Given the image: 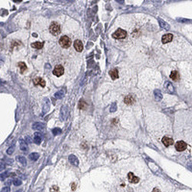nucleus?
<instances>
[{
	"label": "nucleus",
	"instance_id": "nucleus-1",
	"mask_svg": "<svg viewBox=\"0 0 192 192\" xmlns=\"http://www.w3.org/2000/svg\"><path fill=\"white\" fill-rule=\"evenodd\" d=\"M59 45L64 49H68L71 45V40L66 35L62 36L59 39Z\"/></svg>",
	"mask_w": 192,
	"mask_h": 192
},
{
	"label": "nucleus",
	"instance_id": "nucleus-2",
	"mask_svg": "<svg viewBox=\"0 0 192 192\" xmlns=\"http://www.w3.org/2000/svg\"><path fill=\"white\" fill-rule=\"evenodd\" d=\"M49 32L53 35H58L61 32V26L57 22H52L49 27Z\"/></svg>",
	"mask_w": 192,
	"mask_h": 192
},
{
	"label": "nucleus",
	"instance_id": "nucleus-3",
	"mask_svg": "<svg viewBox=\"0 0 192 192\" xmlns=\"http://www.w3.org/2000/svg\"><path fill=\"white\" fill-rule=\"evenodd\" d=\"M126 36H127V32L122 29H117L112 34V37L115 39H123V38H125Z\"/></svg>",
	"mask_w": 192,
	"mask_h": 192
},
{
	"label": "nucleus",
	"instance_id": "nucleus-4",
	"mask_svg": "<svg viewBox=\"0 0 192 192\" xmlns=\"http://www.w3.org/2000/svg\"><path fill=\"white\" fill-rule=\"evenodd\" d=\"M64 71H65V70H64L63 66L61 65H56L55 67V69H53L52 73L53 75H55V76L60 77V76H62L64 74Z\"/></svg>",
	"mask_w": 192,
	"mask_h": 192
},
{
	"label": "nucleus",
	"instance_id": "nucleus-5",
	"mask_svg": "<svg viewBox=\"0 0 192 192\" xmlns=\"http://www.w3.org/2000/svg\"><path fill=\"white\" fill-rule=\"evenodd\" d=\"M175 148L178 151H183L187 148V144L183 141H178L175 143Z\"/></svg>",
	"mask_w": 192,
	"mask_h": 192
},
{
	"label": "nucleus",
	"instance_id": "nucleus-6",
	"mask_svg": "<svg viewBox=\"0 0 192 192\" xmlns=\"http://www.w3.org/2000/svg\"><path fill=\"white\" fill-rule=\"evenodd\" d=\"M68 114H69L68 108L65 107V106L62 107V108H61V113H60V118H61V120L62 121H65V118H67V116H68Z\"/></svg>",
	"mask_w": 192,
	"mask_h": 192
},
{
	"label": "nucleus",
	"instance_id": "nucleus-7",
	"mask_svg": "<svg viewBox=\"0 0 192 192\" xmlns=\"http://www.w3.org/2000/svg\"><path fill=\"white\" fill-rule=\"evenodd\" d=\"M74 48L75 49V50L78 52H81L83 50V44L82 42V41L77 39L74 42Z\"/></svg>",
	"mask_w": 192,
	"mask_h": 192
},
{
	"label": "nucleus",
	"instance_id": "nucleus-8",
	"mask_svg": "<svg viewBox=\"0 0 192 192\" xmlns=\"http://www.w3.org/2000/svg\"><path fill=\"white\" fill-rule=\"evenodd\" d=\"M128 180L131 183H133V184H137L139 182V177H138L137 176L134 175L132 172H129L128 174Z\"/></svg>",
	"mask_w": 192,
	"mask_h": 192
},
{
	"label": "nucleus",
	"instance_id": "nucleus-9",
	"mask_svg": "<svg viewBox=\"0 0 192 192\" xmlns=\"http://www.w3.org/2000/svg\"><path fill=\"white\" fill-rule=\"evenodd\" d=\"M164 88L166 89V91L169 93V94H174L175 92V88H174V86L172 85V84L167 81L164 82Z\"/></svg>",
	"mask_w": 192,
	"mask_h": 192
},
{
	"label": "nucleus",
	"instance_id": "nucleus-10",
	"mask_svg": "<svg viewBox=\"0 0 192 192\" xmlns=\"http://www.w3.org/2000/svg\"><path fill=\"white\" fill-rule=\"evenodd\" d=\"M161 141H162V143L164 144V145L166 147H169L170 145H172L174 144V140L169 138V137H167V136L163 137Z\"/></svg>",
	"mask_w": 192,
	"mask_h": 192
},
{
	"label": "nucleus",
	"instance_id": "nucleus-11",
	"mask_svg": "<svg viewBox=\"0 0 192 192\" xmlns=\"http://www.w3.org/2000/svg\"><path fill=\"white\" fill-rule=\"evenodd\" d=\"M172 39H173V35L168 33V34H166V35L162 36L161 41H162V43L163 44H166V43L171 42L172 41Z\"/></svg>",
	"mask_w": 192,
	"mask_h": 192
},
{
	"label": "nucleus",
	"instance_id": "nucleus-12",
	"mask_svg": "<svg viewBox=\"0 0 192 192\" xmlns=\"http://www.w3.org/2000/svg\"><path fill=\"white\" fill-rule=\"evenodd\" d=\"M42 140V135L39 132H36L34 134V137H33V141L35 144H39L41 143Z\"/></svg>",
	"mask_w": 192,
	"mask_h": 192
},
{
	"label": "nucleus",
	"instance_id": "nucleus-13",
	"mask_svg": "<svg viewBox=\"0 0 192 192\" xmlns=\"http://www.w3.org/2000/svg\"><path fill=\"white\" fill-rule=\"evenodd\" d=\"M158 22H159L160 26H161L162 29H165V30H169V29H170V25H169V24H168V23H167L165 21H164L163 19L158 18Z\"/></svg>",
	"mask_w": 192,
	"mask_h": 192
},
{
	"label": "nucleus",
	"instance_id": "nucleus-14",
	"mask_svg": "<svg viewBox=\"0 0 192 192\" xmlns=\"http://www.w3.org/2000/svg\"><path fill=\"white\" fill-rule=\"evenodd\" d=\"M69 161H70V163L75 166H78V159L77 158L76 156H75L74 155H71L69 157Z\"/></svg>",
	"mask_w": 192,
	"mask_h": 192
},
{
	"label": "nucleus",
	"instance_id": "nucleus-15",
	"mask_svg": "<svg viewBox=\"0 0 192 192\" xmlns=\"http://www.w3.org/2000/svg\"><path fill=\"white\" fill-rule=\"evenodd\" d=\"M32 128L36 131H42L45 128V125L43 123L41 122H35L33 125H32Z\"/></svg>",
	"mask_w": 192,
	"mask_h": 192
},
{
	"label": "nucleus",
	"instance_id": "nucleus-16",
	"mask_svg": "<svg viewBox=\"0 0 192 192\" xmlns=\"http://www.w3.org/2000/svg\"><path fill=\"white\" fill-rule=\"evenodd\" d=\"M109 75L111 76V78L113 80L117 79L118 78V69H111V71H109Z\"/></svg>",
	"mask_w": 192,
	"mask_h": 192
},
{
	"label": "nucleus",
	"instance_id": "nucleus-17",
	"mask_svg": "<svg viewBox=\"0 0 192 192\" xmlns=\"http://www.w3.org/2000/svg\"><path fill=\"white\" fill-rule=\"evenodd\" d=\"M34 84L35 85H40L42 87H45V81L44 79H42V78H36L34 79Z\"/></svg>",
	"mask_w": 192,
	"mask_h": 192
},
{
	"label": "nucleus",
	"instance_id": "nucleus-18",
	"mask_svg": "<svg viewBox=\"0 0 192 192\" xmlns=\"http://www.w3.org/2000/svg\"><path fill=\"white\" fill-rule=\"evenodd\" d=\"M19 145H20V149L23 151H26L28 150V145L27 142L25 141L23 139L19 140Z\"/></svg>",
	"mask_w": 192,
	"mask_h": 192
},
{
	"label": "nucleus",
	"instance_id": "nucleus-19",
	"mask_svg": "<svg viewBox=\"0 0 192 192\" xmlns=\"http://www.w3.org/2000/svg\"><path fill=\"white\" fill-rule=\"evenodd\" d=\"M154 95H155V100L157 102H159L163 98V95L161 94V91L159 90V89H155V91H154Z\"/></svg>",
	"mask_w": 192,
	"mask_h": 192
},
{
	"label": "nucleus",
	"instance_id": "nucleus-20",
	"mask_svg": "<svg viewBox=\"0 0 192 192\" xmlns=\"http://www.w3.org/2000/svg\"><path fill=\"white\" fill-rule=\"evenodd\" d=\"M170 78H171L173 81H178L179 78H180V75H179L178 71H172L171 72Z\"/></svg>",
	"mask_w": 192,
	"mask_h": 192
},
{
	"label": "nucleus",
	"instance_id": "nucleus-21",
	"mask_svg": "<svg viewBox=\"0 0 192 192\" xmlns=\"http://www.w3.org/2000/svg\"><path fill=\"white\" fill-rule=\"evenodd\" d=\"M124 102L127 105H131V104H133L135 102V99H134V98L131 95H128V96H126L124 98Z\"/></svg>",
	"mask_w": 192,
	"mask_h": 192
},
{
	"label": "nucleus",
	"instance_id": "nucleus-22",
	"mask_svg": "<svg viewBox=\"0 0 192 192\" xmlns=\"http://www.w3.org/2000/svg\"><path fill=\"white\" fill-rule=\"evenodd\" d=\"M65 90L64 89H62V90H60V91H57L55 94V98H57V99H60V98H62L63 96H64V95H65Z\"/></svg>",
	"mask_w": 192,
	"mask_h": 192
},
{
	"label": "nucleus",
	"instance_id": "nucleus-23",
	"mask_svg": "<svg viewBox=\"0 0 192 192\" xmlns=\"http://www.w3.org/2000/svg\"><path fill=\"white\" fill-rule=\"evenodd\" d=\"M44 43L43 42H35L34 43H32L31 46L34 49H41L43 47Z\"/></svg>",
	"mask_w": 192,
	"mask_h": 192
},
{
	"label": "nucleus",
	"instance_id": "nucleus-24",
	"mask_svg": "<svg viewBox=\"0 0 192 192\" xmlns=\"http://www.w3.org/2000/svg\"><path fill=\"white\" fill-rule=\"evenodd\" d=\"M18 66H19V68H20V72H21V73H23L25 70L27 69L26 65H25L24 62H18Z\"/></svg>",
	"mask_w": 192,
	"mask_h": 192
},
{
	"label": "nucleus",
	"instance_id": "nucleus-25",
	"mask_svg": "<svg viewBox=\"0 0 192 192\" xmlns=\"http://www.w3.org/2000/svg\"><path fill=\"white\" fill-rule=\"evenodd\" d=\"M38 157H39V155L38 153H36V152H33V153L29 155V158L32 161H36Z\"/></svg>",
	"mask_w": 192,
	"mask_h": 192
},
{
	"label": "nucleus",
	"instance_id": "nucleus-26",
	"mask_svg": "<svg viewBox=\"0 0 192 192\" xmlns=\"http://www.w3.org/2000/svg\"><path fill=\"white\" fill-rule=\"evenodd\" d=\"M18 161L22 164V165H26V164H27V161H26V159L24 157H22V156H18L17 157Z\"/></svg>",
	"mask_w": 192,
	"mask_h": 192
},
{
	"label": "nucleus",
	"instance_id": "nucleus-27",
	"mask_svg": "<svg viewBox=\"0 0 192 192\" xmlns=\"http://www.w3.org/2000/svg\"><path fill=\"white\" fill-rule=\"evenodd\" d=\"M52 133L54 135H58L62 133V130L59 128H55L52 130Z\"/></svg>",
	"mask_w": 192,
	"mask_h": 192
},
{
	"label": "nucleus",
	"instance_id": "nucleus-28",
	"mask_svg": "<svg viewBox=\"0 0 192 192\" xmlns=\"http://www.w3.org/2000/svg\"><path fill=\"white\" fill-rule=\"evenodd\" d=\"M86 106H87V105H86L85 102H84L83 101H80V102L78 104V108L80 109H85L86 108Z\"/></svg>",
	"mask_w": 192,
	"mask_h": 192
},
{
	"label": "nucleus",
	"instance_id": "nucleus-29",
	"mask_svg": "<svg viewBox=\"0 0 192 192\" xmlns=\"http://www.w3.org/2000/svg\"><path fill=\"white\" fill-rule=\"evenodd\" d=\"M14 150H15V147H14V146L9 147V149L7 150V154H8V155H12V154L14 152Z\"/></svg>",
	"mask_w": 192,
	"mask_h": 192
},
{
	"label": "nucleus",
	"instance_id": "nucleus-30",
	"mask_svg": "<svg viewBox=\"0 0 192 192\" xmlns=\"http://www.w3.org/2000/svg\"><path fill=\"white\" fill-rule=\"evenodd\" d=\"M13 184H14L15 186H19V185L22 184V181L19 180V179H15V180L13 181Z\"/></svg>",
	"mask_w": 192,
	"mask_h": 192
},
{
	"label": "nucleus",
	"instance_id": "nucleus-31",
	"mask_svg": "<svg viewBox=\"0 0 192 192\" xmlns=\"http://www.w3.org/2000/svg\"><path fill=\"white\" fill-rule=\"evenodd\" d=\"M59 191V188L58 186L53 185L52 187L50 188V192H58Z\"/></svg>",
	"mask_w": 192,
	"mask_h": 192
},
{
	"label": "nucleus",
	"instance_id": "nucleus-32",
	"mask_svg": "<svg viewBox=\"0 0 192 192\" xmlns=\"http://www.w3.org/2000/svg\"><path fill=\"white\" fill-rule=\"evenodd\" d=\"M8 175H9V173L7 172V171H5V172H4V173H2L1 174V181H4L5 178H6V177L8 176Z\"/></svg>",
	"mask_w": 192,
	"mask_h": 192
},
{
	"label": "nucleus",
	"instance_id": "nucleus-33",
	"mask_svg": "<svg viewBox=\"0 0 192 192\" xmlns=\"http://www.w3.org/2000/svg\"><path fill=\"white\" fill-rule=\"evenodd\" d=\"M116 110H117V106H116V104H115V103H114L113 105L111 106L110 111H111V112H115Z\"/></svg>",
	"mask_w": 192,
	"mask_h": 192
},
{
	"label": "nucleus",
	"instance_id": "nucleus-34",
	"mask_svg": "<svg viewBox=\"0 0 192 192\" xmlns=\"http://www.w3.org/2000/svg\"><path fill=\"white\" fill-rule=\"evenodd\" d=\"M9 191H10V188H9V187H5V188H2V191H1V192H9Z\"/></svg>",
	"mask_w": 192,
	"mask_h": 192
},
{
	"label": "nucleus",
	"instance_id": "nucleus-35",
	"mask_svg": "<svg viewBox=\"0 0 192 192\" xmlns=\"http://www.w3.org/2000/svg\"><path fill=\"white\" fill-rule=\"evenodd\" d=\"M4 168H5V163H4L3 161H1V170H2Z\"/></svg>",
	"mask_w": 192,
	"mask_h": 192
},
{
	"label": "nucleus",
	"instance_id": "nucleus-36",
	"mask_svg": "<svg viewBox=\"0 0 192 192\" xmlns=\"http://www.w3.org/2000/svg\"><path fill=\"white\" fill-rule=\"evenodd\" d=\"M25 140H26V142H27V143H31V142H32V140L30 138V137H29V136L26 137Z\"/></svg>",
	"mask_w": 192,
	"mask_h": 192
},
{
	"label": "nucleus",
	"instance_id": "nucleus-37",
	"mask_svg": "<svg viewBox=\"0 0 192 192\" xmlns=\"http://www.w3.org/2000/svg\"><path fill=\"white\" fill-rule=\"evenodd\" d=\"M152 192H160V191H159V190H158L157 188H155V189L153 190V191H152Z\"/></svg>",
	"mask_w": 192,
	"mask_h": 192
},
{
	"label": "nucleus",
	"instance_id": "nucleus-38",
	"mask_svg": "<svg viewBox=\"0 0 192 192\" xmlns=\"http://www.w3.org/2000/svg\"><path fill=\"white\" fill-rule=\"evenodd\" d=\"M10 184H11V181H9L8 182H6V184H8V185L9 186V185H10Z\"/></svg>",
	"mask_w": 192,
	"mask_h": 192
}]
</instances>
